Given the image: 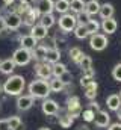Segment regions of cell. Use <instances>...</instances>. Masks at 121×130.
Wrapping results in <instances>:
<instances>
[{
  "mask_svg": "<svg viewBox=\"0 0 121 130\" xmlns=\"http://www.w3.org/2000/svg\"><path fill=\"white\" fill-rule=\"evenodd\" d=\"M67 73V65L56 62V64H52V76L53 77H62L64 74Z\"/></svg>",
  "mask_w": 121,
  "mask_h": 130,
  "instance_id": "29",
  "label": "cell"
},
{
  "mask_svg": "<svg viewBox=\"0 0 121 130\" xmlns=\"http://www.w3.org/2000/svg\"><path fill=\"white\" fill-rule=\"evenodd\" d=\"M106 104H108V109L112 110V112H117L121 107V98L118 94H111L109 97L106 98Z\"/></svg>",
  "mask_w": 121,
  "mask_h": 130,
  "instance_id": "18",
  "label": "cell"
},
{
  "mask_svg": "<svg viewBox=\"0 0 121 130\" xmlns=\"http://www.w3.org/2000/svg\"><path fill=\"white\" fill-rule=\"evenodd\" d=\"M58 123H59V126L62 129H70L74 123V118H71L68 113H65V115H60L58 118Z\"/></svg>",
  "mask_w": 121,
  "mask_h": 130,
  "instance_id": "31",
  "label": "cell"
},
{
  "mask_svg": "<svg viewBox=\"0 0 121 130\" xmlns=\"http://www.w3.org/2000/svg\"><path fill=\"white\" fill-rule=\"evenodd\" d=\"M97 89H98V83L95 82V80H92L89 85L85 88V97L88 98V100H95L97 97Z\"/></svg>",
  "mask_w": 121,
  "mask_h": 130,
  "instance_id": "23",
  "label": "cell"
},
{
  "mask_svg": "<svg viewBox=\"0 0 121 130\" xmlns=\"http://www.w3.org/2000/svg\"><path fill=\"white\" fill-rule=\"evenodd\" d=\"M0 130H9L8 118H5V120H0Z\"/></svg>",
  "mask_w": 121,
  "mask_h": 130,
  "instance_id": "38",
  "label": "cell"
},
{
  "mask_svg": "<svg viewBox=\"0 0 121 130\" xmlns=\"http://www.w3.org/2000/svg\"><path fill=\"white\" fill-rule=\"evenodd\" d=\"M46 52H47V48H46L42 44H38V45L32 50V59H36L38 62H39V61H44Z\"/></svg>",
  "mask_w": 121,
  "mask_h": 130,
  "instance_id": "25",
  "label": "cell"
},
{
  "mask_svg": "<svg viewBox=\"0 0 121 130\" xmlns=\"http://www.w3.org/2000/svg\"><path fill=\"white\" fill-rule=\"evenodd\" d=\"M30 2H38V0H30Z\"/></svg>",
  "mask_w": 121,
  "mask_h": 130,
  "instance_id": "49",
  "label": "cell"
},
{
  "mask_svg": "<svg viewBox=\"0 0 121 130\" xmlns=\"http://www.w3.org/2000/svg\"><path fill=\"white\" fill-rule=\"evenodd\" d=\"M85 26H86L88 35L97 33V32H98V29H100V23H98L97 20H92V18H89V20H88V21L85 23Z\"/></svg>",
  "mask_w": 121,
  "mask_h": 130,
  "instance_id": "32",
  "label": "cell"
},
{
  "mask_svg": "<svg viewBox=\"0 0 121 130\" xmlns=\"http://www.w3.org/2000/svg\"><path fill=\"white\" fill-rule=\"evenodd\" d=\"M39 23H41L44 27L50 29V27L56 23V18L53 17V12H52V14H42V15L39 17Z\"/></svg>",
  "mask_w": 121,
  "mask_h": 130,
  "instance_id": "28",
  "label": "cell"
},
{
  "mask_svg": "<svg viewBox=\"0 0 121 130\" xmlns=\"http://www.w3.org/2000/svg\"><path fill=\"white\" fill-rule=\"evenodd\" d=\"M38 130H52V129H50V127H39Z\"/></svg>",
  "mask_w": 121,
  "mask_h": 130,
  "instance_id": "46",
  "label": "cell"
},
{
  "mask_svg": "<svg viewBox=\"0 0 121 130\" xmlns=\"http://www.w3.org/2000/svg\"><path fill=\"white\" fill-rule=\"evenodd\" d=\"M112 77H114V80L121 82V62L117 64L114 68H112Z\"/></svg>",
  "mask_w": 121,
  "mask_h": 130,
  "instance_id": "36",
  "label": "cell"
},
{
  "mask_svg": "<svg viewBox=\"0 0 121 130\" xmlns=\"http://www.w3.org/2000/svg\"><path fill=\"white\" fill-rule=\"evenodd\" d=\"M3 2H5V5H6V6H9V5H12L15 0H3Z\"/></svg>",
  "mask_w": 121,
  "mask_h": 130,
  "instance_id": "45",
  "label": "cell"
},
{
  "mask_svg": "<svg viewBox=\"0 0 121 130\" xmlns=\"http://www.w3.org/2000/svg\"><path fill=\"white\" fill-rule=\"evenodd\" d=\"M41 109L44 112V115L50 117V115H56L59 112V104L55 101V100H50V98H44L42 104H41Z\"/></svg>",
  "mask_w": 121,
  "mask_h": 130,
  "instance_id": "10",
  "label": "cell"
},
{
  "mask_svg": "<svg viewBox=\"0 0 121 130\" xmlns=\"http://www.w3.org/2000/svg\"><path fill=\"white\" fill-rule=\"evenodd\" d=\"M83 74L82 76H85V77H91V79H94V76H95V73H94V70L91 68V70H86V71H82Z\"/></svg>",
  "mask_w": 121,
  "mask_h": 130,
  "instance_id": "40",
  "label": "cell"
},
{
  "mask_svg": "<svg viewBox=\"0 0 121 130\" xmlns=\"http://www.w3.org/2000/svg\"><path fill=\"white\" fill-rule=\"evenodd\" d=\"M67 112L71 118H79L82 113V106H80V98L77 95H71L67 98Z\"/></svg>",
  "mask_w": 121,
  "mask_h": 130,
  "instance_id": "6",
  "label": "cell"
},
{
  "mask_svg": "<svg viewBox=\"0 0 121 130\" xmlns=\"http://www.w3.org/2000/svg\"><path fill=\"white\" fill-rule=\"evenodd\" d=\"M92 80H94V79H91V77H85V76H82V77H80V85H82L83 88H86Z\"/></svg>",
  "mask_w": 121,
  "mask_h": 130,
  "instance_id": "37",
  "label": "cell"
},
{
  "mask_svg": "<svg viewBox=\"0 0 121 130\" xmlns=\"http://www.w3.org/2000/svg\"><path fill=\"white\" fill-rule=\"evenodd\" d=\"M70 11L77 14H82L85 11V2L83 0H70Z\"/></svg>",
  "mask_w": 121,
  "mask_h": 130,
  "instance_id": "26",
  "label": "cell"
},
{
  "mask_svg": "<svg viewBox=\"0 0 121 130\" xmlns=\"http://www.w3.org/2000/svg\"><path fill=\"white\" fill-rule=\"evenodd\" d=\"M80 115H82V118H83L86 123H92V121H94V117H95V112H94V110H92V109L89 107V109L83 110Z\"/></svg>",
  "mask_w": 121,
  "mask_h": 130,
  "instance_id": "35",
  "label": "cell"
},
{
  "mask_svg": "<svg viewBox=\"0 0 121 130\" xmlns=\"http://www.w3.org/2000/svg\"><path fill=\"white\" fill-rule=\"evenodd\" d=\"M8 124H9V130H17L23 123H21V118L17 117V115H12L8 118Z\"/></svg>",
  "mask_w": 121,
  "mask_h": 130,
  "instance_id": "33",
  "label": "cell"
},
{
  "mask_svg": "<svg viewBox=\"0 0 121 130\" xmlns=\"http://www.w3.org/2000/svg\"><path fill=\"white\" fill-rule=\"evenodd\" d=\"M55 11L58 14H67L70 11V0H56L55 2Z\"/></svg>",
  "mask_w": 121,
  "mask_h": 130,
  "instance_id": "30",
  "label": "cell"
},
{
  "mask_svg": "<svg viewBox=\"0 0 121 130\" xmlns=\"http://www.w3.org/2000/svg\"><path fill=\"white\" fill-rule=\"evenodd\" d=\"M33 100L35 98L30 97L29 94L27 95H21V94L17 95V109L18 110H23V112L24 110H29L30 107L33 106Z\"/></svg>",
  "mask_w": 121,
  "mask_h": 130,
  "instance_id": "13",
  "label": "cell"
},
{
  "mask_svg": "<svg viewBox=\"0 0 121 130\" xmlns=\"http://www.w3.org/2000/svg\"><path fill=\"white\" fill-rule=\"evenodd\" d=\"M27 91H29V95L33 98H47L50 94V88H49V82L44 80V79H36V80H32L27 86Z\"/></svg>",
  "mask_w": 121,
  "mask_h": 130,
  "instance_id": "2",
  "label": "cell"
},
{
  "mask_svg": "<svg viewBox=\"0 0 121 130\" xmlns=\"http://www.w3.org/2000/svg\"><path fill=\"white\" fill-rule=\"evenodd\" d=\"M100 27H101V30L104 32V35H112V33L117 32L118 23H117V20H115L114 17H111V18H104V20L101 21Z\"/></svg>",
  "mask_w": 121,
  "mask_h": 130,
  "instance_id": "11",
  "label": "cell"
},
{
  "mask_svg": "<svg viewBox=\"0 0 121 130\" xmlns=\"http://www.w3.org/2000/svg\"><path fill=\"white\" fill-rule=\"evenodd\" d=\"M0 110H2V106H0Z\"/></svg>",
  "mask_w": 121,
  "mask_h": 130,
  "instance_id": "51",
  "label": "cell"
},
{
  "mask_svg": "<svg viewBox=\"0 0 121 130\" xmlns=\"http://www.w3.org/2000/svg\"><path fill=\"white\" fill-rule=\"evenodd\" d=\"M36 9L39 11V14H52L55 11V2L53 0H38L36 3Z\"/></svg>",
  "mask_w": 121,
  "mask_h": 130,
  "instance_id": "14",
  "label": "cell"
},
{
  "mask_svg": "<svg viewBox=\"0 0 121 130\" xmlns=\"http://www.w3.org/2000/svg\"><path fill=\"white\" fill-rule=\"evenodd\" d=\"M109 44V39L104 33H92L89 38V47L95 52H103Z\"/></svg>",
  "mask_w": 121,
  "mask_h": 130,
  "instance_id": "4",
  "label": "cell"
},
{
  "mask_svg": "<svg viewBox=\"0 0 121 130\" xmlns=\"http://www.w3.org/2000/svg\"><path fill=\"white\" fill-rule=\"evenodd\" d=\"M108 130H121V123H114V124H109L108 126Z\"/></svg>",
  "mask_w": 121,
  "mask_h": 130,
  "instance_id": "39",
  "label": "cell"
},
{
  "mask_svg": "<svg viewBox=\"0 0 121 130\" xmlns=\"http://www.w3.org/2000/svg\"><path fill=\"white\" fill-rule=\"evenodd\" d=\"M41 17V14H39V11L36 9V8H30L29 11L24 14V18H23V21H26V24H35V20H38Z\"/></svg>",
  "mask_w": 121,
  "mask_h": 130,
  "instance_id": "21",
  "label": "cell"
},
{
  "mask_svg": "<svg viewBox=\"0 0 121 130\" xmlns=\"http://www.w3.org/2000/svg\"><path fill=\"white\" fill-rule=\"evenodd\" d=\"M35 74L38 76V79L49 80L52 77V64H49L46 61H39L35 65Z\"/></svg>",
  "mask_w": 121,
  "mask_h": 130,
  "instance_id": "8",
  "label": "cell"
},
{
  "mask_svg": "<svg viewBox=\"0 0 121 130\" xmlns=\"http://www.w3.org/2000/svg\"><path fill=\"white\" fill-rule=\"evenodd\" d=\"M3 20H5V26H6V29H9V30H17V29H20V26H21V23H23V17L21 15H18L17 12H8L5 17H3Z\"/></svg>",
  "mask_w": 121,
  "mask_h": 130,
  "instance_id": "7",
  "label": "cell"
},
{
  "mask_svg": "<svg viewBox=\"0 0 121 130\" xmlns=\"http://www.w3.org/2000/svg\"><path fill=\"white\" fill-rule=\"evenodd\" d=\"M15 62L12 61V58H8V59H3L0 61V73L5 74V76H11L15 70Z\"/></svg>",
  "mask_w": 121,
  "mask_h": 130,
  "instance_id": "15",
  "label": "cell"
},
{
  "mask_svg": "<svg viewBox=\"0 0 121 130\" xmlns=\"http://www.w3.org/2000/svg\"><path fill=\"white\" fill-rule=\"evenodd\" d=\"M117 118H118V121L121 123V107L118 109V110H117Z\"/></svg>",
  "mask_w": 121,
  "mask_h": 130,
  "instance_id": "44",
  "label": "cell"
},
{
  "mask_svg": "<svg viewBox=\"0 0 121 130\" xmlns=\"http://www.w3.org/2000/svg\"><path fill=\"white\" fill-rule=\"evenodd\" d=\"M6 29V26H5V20H3V17H0V33L3 32Z\"/></svg>",
  "mask_w": 121,
  "mask_h": 130,
  "instance_id": "42",
  "label": "cell"
},
{
  "mask_svg": "<svg viewBox=\"0 0 121 130\" xmlns=\"http://www.w3.org/2000/svg\"><path fill=\"white\" fill-rule=\"evenodd\" d=\"M58 24H59V29L62 32L68 33V32H73L74 30V27L77 26V18H76V15H73V14H60L59 20H58Z\"/></svg>",
  "mask_w": 121,
  "mask_h": 130,
  "instance_id": "3",
  "label": "cell"
},
{
  "mask_svg": "<svg viewBox=\"0 0 121 130\" xmlns=\"http://www.w3.org/2000/svg\"><path fill=\"white\" fill-rule=\"evenodd\" d=\"M77 130H91V129L86 126V124H82V126H79V129Z\"/></svg>",
  "mask_w": 121,
  "mask_h": 130,
  "instance_id": "43",
  "label": "cell"
},
{
  "mask_svg": "<svg viewBox=\"0 0 121 130\" xmlns=\"http://www.w3.org/2000/svg\"><path fill=\"white\" fill-rule=\"evenodd\" d=\"M44 61L49 62V64H56L60 61V50L59 48H47L46 52V56H44Z\"/></svg>",
  "mask_w": 121,
  "mask_h": 130,
  "instance_id": "17",
  "label": "cell"
},
{
  "mask_svg": "<svg viewBox=\"0 0 121 130\" xmlns=\"http://www.w3.org/2000/svg\"><path fill=\"white\" fill-rule=\"evenodd\" d=\"M79 67H80V70H82V71L91 70V68H92V59H91V58L88 56V55H83L82 61L79 62Z\"/></svg>",
  "mask_w": 121,
  "mask_h": 130,
  "instance_id": "34",
  "label": "cell"
},
{
  "mask_svg": "<svg viewBox=\"0 0 121 130\" xmlns=\"http://www.w3.org/2000/svg\"><path fill=\"white\" fill-rule=\"evenodd\" d=\"M74 36L77 38V39H85V38H88L89 35H88V30H86V26H85V23H77V26L74 27Z\"/></svg>",
  "mask_w": 121,
  "mask_h": 130,
  "instance_id": "27",
  "label": "cell"
},
{
  "mask_svg": "<svg viewBox=\"0 0 121 130\" xmlns=\"http://www.w3.org/2000/svg\"><path fill=\"white\" fill-rule=\"evenodd\" d=\"M26 88V79L20 74H11V77L3 83L2 89L6 95H20Z\"/></svg>",
  "mask_w": 121,
  "mask_h": 130,
  "instance_id": "1",
  "label": "cell"
},
{
  "mask_svg": "<svg viewBox=\"0 0 121 130\" xmlns=\"http://www.w3.org/2000/svg\"><path fill=\"white\" fill-rule=\"evenodd\" d=\"M89 107L91 109H95V110H100V104H98L95 100H91L89 101Z\"/></svg>",
  "mask_w": 121,
  "mask_h": 130,
  "instance_id": "41",
  "label": "cell"
},
{
  "mask_svg": "<svg viewBox=\"0 0 121 130\" xmlns=\"http://www.w3.org/2000/svg\"><path fill=\"white\" fill-rule=\"evenodd\" d=\"M12 61L15 62L17 67H24V65H27L30 61H32V52L27 50V48L20 47V48H17V50L14 52Z\"/></svg>",
  "mask_w": 121,
  "mask_h": 130,
  "instance_id": "5",
  "label": "cell"
},
{
  "mask_svg": "<svg viewBox=\"0 0 121 130\" xmlns=\"http://www.w3.org/2000/svg\"><path fill=\"white\" fill-rule=\"evenodd\" d=\"M0 92H2V85H0Z\"/></svg>",
  "mask_w": 121,
  "mask_h": 130,
  "instance_id": "50",
  "label": "cell"
},
{
  "mask_svg": "<svg viewBox=\"0 0 121 130\" xmlns=\"http://www.w3.org/2000/svg\"><path fill=\"white\" fill-rule=\"evenodd\" d=\"M38 45V39H35L32 35H23L21 38H20V47H23V48H27V50H33L35 47Z\"/></svg>",
  "mask_w": 121,
  "mask_h": 130,
  "instance_id": "16",
  "label": "cell"
},
{
  "mask_svg": "<svg viewBox=\"0 0 121 130\" xmlns=\"http://www.w3.org/2000/svg\"><path fill=\"white\" fill-rule=\"evenodd\" d=\"M68 55H70V59L74 62V64H77L79 65V62L82 61V58H83V52L79 48V47H71L70 50H68Z\"/></svg>",
  "mask_w": 121,
  "mask_h": 130,
  "instance_id": "24",
  "label": "cell"
},
{
  "mask_svg": "<svg viewBox=\"0 0 121 130\" xmlns=\"http://www.w3.org/2000/svg\"><path fill=\"white\" fill-rule=\"evenodd\" d=\"M98 9H100V3L97 0H89V2H85V14L88 17H92L95 14H98Z\"/></svg>",
  "mask_w": 121,
  "mask_h": 130,
  "instance_id": "22",
  "label": "cell"
},
{
  "mask_svg": "<svg viewBox=\"0 0 121 130\" xmlns=\"http://www.w3.org/2000/svg\"><path fill=\"white\" fill-rule=\"evenodd\" d=\"M17 130H24V126L21 124V126H20V127H18V129H17Z\"/></svg>",
  "mask_w": 121,
  "mask_h": 130,
  "instance_id": "47",
  "label": "cell"
},
{
  "mask_svg": "<svg viewBox=\"0 0 121 130\" xmlns=\"http://www.w3.org/2000/svg\"><path fill=\"white\" fill-rule=\"evenodd\" d=\"M92 123L95 124V127L104 129V127H108V126L111 124V115H109L106 110H97V113H95Z\"/></svg>",
  "mask_w": 121,
  "mask_h": 130,
  "instance_id": "9",
  "label": "cell"
},
{
  "mask_svg": "<svg viewBox=\"0 0 121 130\" xmlns=\"http://www.w3.org/2000/svg\"><path fill=\"white\" fill-rule=\"evenodd\" d=\"M118 95H120V98H121V91H120V94H118Z\"/></svg>",
  "mask_w": 121,
  "mask_h": 130,
  "instance_id": "48",
  "label": "cell"
},
{
  "mask_svg": "<svg viewBox=\"0 0 121 130\" xmlns=\"http://www.w3.org/2000/svg\"><path fill=\"white\" fill-rule=\"evenodd\" d=\"M49 88L50 92H62L65 89V83L60 77H53L52 80H49Z\"/></svg>",
  "mask_w": 121,
  "mask_h": 130,
  "instance_id": "20",
  "label": "cell"
},
{
  "mask_svg": "<svg viewBox=\"0 0 121 130\" xmlns=\"http://www.w3.org/2000/svg\"><path fill=\"white\" fill-rule=\"evenodd\" d=\"M114 12H115V9H114V5H111V3H103V5H100L98 15L101 17V20L114 17Z\"/></svg>",
  "mask_w": 121,
  "mask_h": 130,
  "instance_id": "19",
  "label": "cell"
},
{
  "mask_svg": "<svg viewBox=\"0 0 121 130\" xmlns=\"http://www.w3.org/2000/svg\"><path fill=\"white\" fill-rule=\"evenodd\" d=\"M30 35H32L35 39L42 41V39L49 35V29L44 27L41 23H38V24H32V26H30Z\"/></svg>",
  "mask_w": 121,
  "mask_h": 130,
  "instance_id": "12",
  "label": "cell"
}]
</instances>
